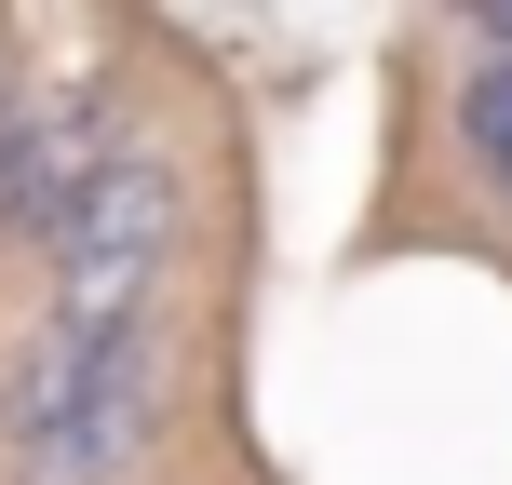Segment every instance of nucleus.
Masks as SVG:
<instances>
[{
  "instance_id": "obj_3",
  "label": "nucleus",
  "mask_w": 512,
  "mask_h": 485,
  "mask_svg": "<svg viewBox=\"0 0 512 485\" xmlns=\"http://www.w3.org/2000/svg\"><path fill=\"white\" fill-rule=\"evenodd\" d=\"M122 149L95 81H54V95H0V230H68V203L95 189V162Z\"/></svg>"
},
{
  "instance_id": "obj_5",
  "label": "nucleus",
  "mask_w": 512,
  "mask_h": 485,
  "mask_svg": "<svg viewBox=\"0 0 512 485\" xmlns=\"http://www.w3.org/2000/svg\"><path fill=\"white\" fill-rule=\"evenodd\" d=\"M0 95H14V68H0Z\"/></svg>"
},
{
  "instance_id": "obj_2",
  "label": "nucleus",
  "mask_w": 512,
  "mask_h": 485,
  "mask_svg": "<svg viewBox=\"0 0 512 485\" xmlns=\"http://www.w3.org/2000/svg\"><path fill=\"white\" fill-rule=\"evenodd\" d=\"M162 256H176V162L122 135L95 162V189L68 203V230H54V283H68L54 324H135L162 297Z\"/></svg>"
},
{
  "instance_id": "obj_4",
  "label": "nucleus",
  "mask_w": 512,
  "mask_h": 485,
  "mask_svg": "<svg viewBox=\"0 0 512 485\" xmlns=\"http://www.w3.org/2000/svg\"><path fill=\"white\" fill-rule=\"evenodd\" d=\"M459 122H472V149H486L499 176H512V54H486V68H472V95H459Z\"/></svg>"
},
{
  "instance_id": "obj_1",
  "label": "nucleus",
  "mask_w": 512,
  "mask_h": 485,
  "mask_svg": "<svg viewBox=\"0 0 512 485\" xmlns=\"http://www.w3.org/2000/svg\"><path fill=\"white\" fill-rule=\"evenodd\" d=\"M162 418V310L135 324H54L14 378V445L27 485H122V459Z\"/></svg>"
}]
</instances>
